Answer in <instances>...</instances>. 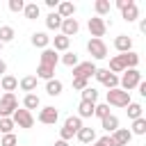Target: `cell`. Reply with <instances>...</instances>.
I'll use <instances>...</instances> for the list:
<instances>
[{
    "mask_svg": "<svg viewBox=\"0 0 146 146\" xmlns=\"http://www.w3.org/2000/svg\"><path fill=\"white\" fill-rule=\"evenodd\" d=\"M57 14H59L62 18H73V14H75V5L68 2V0H64V2L57 5Z\"/></svg>",
    "mask_w": 146,
    "mask_h": 146,
    "instance_id": "d6986e66",
    "label": "cell"
},
{
    "mask_svg": "<svg viewBox=\"0 0 146 146\" xmlns=\"http://www.w3.org/2000/svg\"><path fill=\"white\" fill-rule=\"evenodd\" d=\"M82 100L96 103V100H98V91H96L94 87H87V89H82Z\"/></svg>",
    "mask_w": 146,
    "mask_h": 146,
    "instance_id": "8d00e7d4",
    "label": "cell"
},
{
    "mask_svg": "<svg viewBox=\"0 0 146 146\" xmlns=\"http://www.w3.org/2000/svg\"><path fill=\"white\" fill-rule=\"evenodd\" d=\"M87 50H89V55L94 59H105L107 57V46H105L103 39H89L87 41Z\"/></svg>",
    "mask_w": 146,
    "mask_h": 146,
    "instance_id": "5b68a950",
    "label": "cell"
},
{
    "mask_svg": "<svg viewBox=\"0 0 146 146\" xmlns=\"http://www.w3.org/2000/svg\"><path fill=\"white\" fill-rule=\"evenodd\" d=\"M141 110H144V107H141L139 103H130V105H128V119H132V121L139 119V116H141Z\"/></svg>",
    "mask_w": 146,
    "mask_h": 146,
    "instance_id": "e575fe53",
    "label": "cell"
},
{
    "mask_svg": "<svg viewBox=\"0 0 146 146\" xmlns=\"http://www.w3.org/2000/svg\"><path fill=\"white\" fill-rule=\"evenodd\" d=\"M62 89H64V84H62L59 80H55V78L46 82V94H48V96H59Z\"/></svg>",
    "mask_w": 146,
    "mask_h": 146,
    "instance_id": "484cf974",
    "label": "cell"
},
{
    "mask_svg": "<svg viewBox=\"0 0 146 146\" xmlns=\"http://www.w3.org/2000/svg\"><path fill=\"white\" fill-rule=\"evenodd\" d=\"M23 9H25V2H23V0H9V11L18 14V11H23Z\"/></svg>",
    "mask_w": 146,
    "mask_h": 146,
    "instance_id": "ab89813d",
    "label": "cell"
},
{
    "mask_svg": "<svg viewBox=\"0 0 146 146\" xmlns=\"http://www.w3.org/2000/svg\"><path fill=\"white\" fill-rule=\"evenodd\" d=\"M139 30L146 34V18H141V23H139Z\"/></svg>",
    "mask_w": 146,
    "mask_h": 146,
    "instance_id": "bcb514c9",
    "label": "cell"
},
{
    "mask_svg": "<svg viewBox=\"0 0 146 146\" xmlns=\"http://www.w3.org/2000/svg\"><path fill=\"white\" fill-rule=\"evenodd\" d=\"M87 87H89V80H84V78H73V89L82 91V89H87Z\"/></svg>",
    "mask_w": 146,
    "mask_h": 146,
    "instance_id": "60d3db41",
    "label": "cell"
},
{
    "mask_svg": "<svg viewBox=\"0 0 146 146\" xmlns=\"http://www.w3.org/2000/svg\"><path fill=\"white\" fill-rule=\"evenodd\" d=\"M46 5H48L50 9H57V5H59V0H46Z\"/></svg>",
    "mask_w": 146,
    "mask_h": 146,
    "instance_id": "7bdbcfd3",
    "label": "cell"
},
{
    "mask_svg": "<svg viewBox=\"0 0 146 146\" xmlns=\"http://www.w3.org/2000/svg\"><path fill=\"white\" fill-rule=\"evenodd\" d=\"M14 121L7 116V119H0V135H9V132H14Z\"/></svg>",
    "mask_w": 146,
    "mask_h": 146,
    "instance_id": "d590c367",
    "label": "cell"
},
{
    "mask_svg": "<svg viewBox=\"0 0 146 146\" xmlns=\"http://www.w3.org/2000/svg\"><path fill=\"white\" fill-rule=\"evenodd\" d=\"M114 48L123 55V52H130L132 50V39L128 36V34H119L116 39H114Z\"/></svg>",
    "mask_w": 146,
    "mask_h": 146,
    "instance_id": "9a60e30c",
    "label": "cell"
},
{
    "mask_svg": "<svg viewBox=\"0 0 146 146\" xmlns=\"http://www.w3.org/2000/svg\"><path fill=\"white\" fill-rule=\"evenodd\" d=\"M121 16H123V21H128V23L137 21V18H139V7H137V2H135V0H130V2L121 9Z\"/></svg>",
    "mask_w": 146,
    "mask_h": 146,
    "instance_id": "7c38bea8",
    "label": "cell"
},
{
    "mask_svg": "<svg viewBox=\"0 0 146 146\" xmlns=\"http://www.w3.org/2000/svg\"><path fill=\"white\" fill-rule=\"evenodd\" d=\"M107 71H110V73H114V75H116V73H123V71H125V66H123V62H121V57H119V55L110 59V68H107Z\"/></svg>",
    "mask_w": 146,
    "mask_h": 146,
    "instance_id": "d6a6232c",
    "label": "cell"
},
{
    "mask_svg": "<svg viewBox=\"0 0 146 146\" xmlns=\"http://www.w3.org/2000/svg\"><path fill=\"white\" fill-rule=\"evenodd\" d=\"M0 146H18L16 135H14V132H9V135H0Z\"/></svg>",
    "mask_w": 146,
    "mask_h": 146,
    "instance_id": "74e56055",
    "label": "cell"
},
{
    "mask_svg": "<svg viewBox=\"0 0 146 146\" xmlns=\"http://www.w3.org/2000/svg\"><path fill=\"white\" fill-rule=\"evenodd\" d=\"M100 123H103V128H105L107 132H114V130H119V119H116L114 114H107V116H103V119H100Z\"/></svg>",
    "mask_w": 146,
    "mask_h": 146,
    "instance_id": "4316f807",
    "label": "cell"
},
{
    "mask_svg": "<svg viewBox=\"0 0 146 146\" xmlns=\"http://www.w3.org/2000/svg\"><path fill=\"white\" fill-rule=\"evenodd\" d=\"M119 82H121V87H119V89H123V91H128V94H130V91L141 82V73H139V68H125Z\"/></svg>",
    "mask_w": 146,
    "mask_h": 146,
    "instance_id": "6da1fadb",
    "label": "cell"
},
{
    "mask_svg": "<svg viewBox=\"0 0 146 146\" xmlns=\"http://www.w3.org/2000/svg\"><path fill=\"white\" fill-rule=\"evenodd\" d=\"M57 119H59V112L55 110V107H41V112H39V123H46V125H55L57 123Z\"/></svg>",
    "mask_w": 146,
    "mask_h": 146,
    "instance_id": "8fae6325",
    "label": "cell"
},
{
    "mask_svg": "<svg viewBox=\"0 0 146 146\" xmlns=\"http://www.w3.org/2000/svg\"><path fill=\"white\" fill-rule=\"evenodd\" d=\"M89 32H91V39H100L105 32H107V23L103 21V18H98V16H94V18H89Z\"/></svg>",
    "mask_w": 146,
    "mask_h": 146,
    "instance_id": "9c48e42d",
    "label": "cell"
},
{
    "mask_svg": "<svg viewBox=\"0 0 146 146\" xmlns=\"http://www.w3.org/2000/svg\"><path fill=\"white\" fill-rule=\"evenodd\" d=\"M94 78L100 82V84H105L107 89H116L119 87V75H114V73H110L107 68H96V73H94Z\"/></svg>",
    "mask_w": 146,
    "mask_h": 146,
    "instance_id": "8992f818",
    "label": "cell"
},
{
    "mask_svg": "<svg viewBox=\"0 0 146 146\" xmlns=\"http://www.w3.org/2000/svg\"><path fill=\"white\" fill-rule=\"evenodd\" d=\"M18 87V80L14 78V75H9V73H5L2 78H0V89L5 91V94H14V89Z\"/></svg>",
    "mask_w": 146,
    "mask_h": 146,
    "instance_id": "2e32d148",
    "label": "cell"
},
{
    "mask_svg": "<svg viewBox=\"0 0 146 146\" xmlns=\"http://www.w3.org/2000/svg\"><path fill=\"white\" fill-rule=\"evenodd\" d=\"M11 121H14V125L25 128V130H30V128L34 125V116H32V112H27V110H16V112L11 114Z\"/></svg>",
    "mask_w": 146,
    "mask_h": 146,
    "instance_id": "52a82bcc",
    "label": "cell"
},
{
    "mask_svg": "<svg viewBox=\"0 0 146 146\" xmlns=\"http://www.w3.org/2000/svg\"><path fill=\"white\" fill-rule=\"evenodd\" d=\"M94 9H96V16H98V18H103L105 14H110V9H112V5H110V0H96V5H94Z\"/></svg>",
    "mask_w": 146,
    "mask_h": 146,
    "instance_id": "f546056e",
    "label": "cell"
},
{
    "mask_svg": "<svg viewBox=\"0 0 146 146\" xmlns=\"http://www.w3.org/2000/svg\"><path fill=\"white\" fill-rule=\"evenodd\" d=\"M23 14H25V18L34 21V18H39L41 9H39V5H36V2H25V9H23Z\"/></svg>",
    "mask_w": 146,
    "mask_h": 146,
    "instance_id": "83f0119b",
    "label": "cell"
},
{
    "mask_svg": "<svg viewBox=\"0 0 146 146\" xmlns=\"http://www.w3.org/2000/svg\"><path fill=\"white\" fill-rule=\"evenodd\" d=\"M128 2H130V0H116V7H119V9H123Z\"/></svg>",
    "mask_w": 146,
    "mask_h": 146,
    "instance_id": "f6af8a7d",
    "label": "cell"
},
{
    "mask_svg": "<svg viewBox=\"0 0 146 146\" xmlns=\"http://www.w3.org/2000/svg\"><path fill=\"white\" fill-rule=\"evenodd\" d=\"M107 114H110V105H107V103H100V105L94 107V116L103 119V116H107Z\"/></svg>",
    "mask_w": 146,
    "mask_h": 146,
    "instance_id": "f35d334b",
    "label": "cell"
},
{
    "mask_svg": "<svg viewBox=\"0 0 146 146\" xmlns=\"http://www.w3.org/2000/svg\"><path fill=\"white\" fill-rule=\"evenodd\" d=\"M52 75H55V68H50V66H43V64H39L36 66V80L41 78V80H52Z\"/></svg>",
    "mask_w": 146,
    "mask_h": 146,
    "instance_id": "4dcf8cb0",
    "label": "cell"
},
{
    "mask_svg": "<svg viewBox=\"0 0 146 146\" xmlns=\"http://www.w3.org/2000/svg\"><path fill=\"white\" fill-rule=\"evenodd\" d=\"M39 105H41V100H39L36 94H25V98H23V110L32 112V110H36Z\"/></svg>",
    "mask_w": 146,
    "mask_h": 146,
    "instance_id": "d4e9b609",
    "label": "cell"
},
{
    "mask_svg": "<svg viewBox=\"0 0 146 146\" xmlns=\"http://www.w3.org/2000/svg\"><path fill=\"white\" fill-rule=\"evenodd\" d=\"M18 87H21L23 91H27V94H32V91L36 89V75H25V78H21V82H18Z\"/></svg>",
    "mask_w": 146,
    "mask_h": 146,
    "instance_id": "cb8c5ba5",
    "label": "cell"
},
{
    "mask_svg": "<svg viewBox=\"0 0 146 146\" xmlns=\"http://www.w3.org/2000/svg\"><path fill=\"white\" fill-rule=\"evenodd\" d=\"M14 36H16V32H14V27H11V25H0V43H2V46H5V43H9Z\"/></svg>",
    "mask_w": 146,
    "mask_h": 146,
    "instance_id": "f1b7e54d",
    "label": "cell"
},
{
    "mask_svg": "<svg viewBox=\"0 0 146 146\" xmlns=\"http://www.w3.org/2000/svg\"><path fill=\"white\" fill-rule=\"evenodd\" d=\"M18 110V100L14 94H2L0 96V119H11V114Z\"/></svg>",
    "mask_w": 146,
    "mask_h": 146,
    "instance_id": "277c9868",
    "label": "cell"
},
{
    "mask_svg": "<svg viewBox=\"0 0 146 146\" xmlns=\"http://www.w3.org/2000/svg\"><path fill=\"white\" fill-rule=\"evenodd\" d=\"M62 64H64V66H71V68H73L75 64H80V59H78V55H75V52L66 50V52L62 55Z\"/></svg>",
    "mask_w": 146,
    "mask_h": 146,
    "instance_id": "836d02e7",
    "label": "cell"
},
{
    "mask_svg": "<svg viewBox=\"0 0 146 146\" xmlns=\"http://www.w3.org/2000/svg\"><path fill=\"white\" fill-rule=\"evenodd\" d=\"M94 146H112V139H110V135H107V137H100V139H96V141H94Z\"/></svg>",
    "mask_w": 146,
    "mask_h": 146,
    "instance_id": "b9f144b4",
    "label": "cell"
},
{
    "mask_svg": "<svg viewBox=\"0 0 146 146\" xmlns=\"http://www.w3.org/2000/svg\"><path fill=\"white\" fill-rule=\"evenodd\" d=\"M0 52H2V43H0Z\"/></svg>",
    "mask_w": 146,
    "mask_h": 146,
    "instance_id": "c3c4849f",
    "label": "cell"
},
{
    "mask_svg": "<svg viewBox=\"0 0 146 146\" xmlns=\"http://www.w3.org/2000/svg\"><path fill=\"white\" fill-rule=\"evenodd\" d=\"M80 128H82V119H80V116H68V119L64 121V128L59 130V139H64V141L73 139V135H78Z\"/></svg>",
    "mask_w": 146,
    "mask_h": 146,
    "instance_id": "7a4b0ae2",
    "label": "cell"
},
{
    "mask_svg": "<svg viewBox=\"0 0 146 146\" xmlns=\"http://www.w3.org/2000/svg\"><path fill=\"white\" fill-rule=\"evenodd\" d=\"M94 107H96V103H89V100H80V105H78V116H80V119L94 116Z\"/></svg>",
    "mask_w": 146,
    "mask_h": 146,
    "instance_id": "7402d4cb",
    "label": "cell"
},
{
    "mask_svg": "<svg viewBox=\"0 0 146 146\" xmlns=\"http://www.w3.org/2000/svg\"><path fill=\"white\" fill-rule=\"evenodd\" d=\"M132 100H130V94L123 91V89H110L107 91V105H114V107H128Z\"/></svg>",
    "mask_w": 146,
    "mask_h": 146,
    "instance_id": "3957f363",
    "label": "cell"
},
{
    "mask_svg": "<svg viewBox=\"0 0 146 146\" xmlns=\"http://www.w3.org/2000/svg\"><path fill=\"white\" fill-rule=\"evenodd\" d=\"M55 146H68V141H64V139H57V141H55Z\"/></svg>",
    "mask_w": 146,
    "mask_h": 146,
    "instance_id": "7dc6e473",
    "label": "cell"
},
{
    "mask_svg": "<svg viewBox=\"0 0 146 146\" xmlns=\"http://www.w3.org/2000/svg\"><path fill=\"white\" fill-rule=\"evenodd\" d=\"M110 139H112V146H128L130 139H132V132L128 128H119L110 135Z\"/></svg>",
    "mask_w": 146,
    "mask_h": 146,
    "instance_id": "30bf717a",
    "label": "cell"
},
{
    "mask_svg": "<svg viewBox=\"0 0 146 146\" xmlns=\"http://www.w3.org/2000/svg\"><path fill=\"white\" fill-rule=\"evenodd\" d=\"M68 46H71V39L64 36V34H57V36L52 39V50H55V52H66Z\"/></svg>",
    "mask_w": 146,
    "mask_h": 146,
    "instance_id": "e0dca14e",
    "label": "cell"
},
{
    "mask_svg": "<svg viewBox=\"0 0 146 146\" xmlns=\"http://www.w3.org/2000/svg\"><path fill=\"white\" fill-rule=\"evenodd\" d=\"M96 64L89 59V62H80V64H75L73 66V78H84V80H89L94 73H96Z\"/></svg>",
    "mask_w": 146,
    "mask_h": 146,
    "instance_id": "ba28073f",
    "label": "cell"
},
{
    "mask_svg": "<svg viewBox=\"0 0 146 146\" xmlns=\"http://www.w3.org/2000/svg\"><path fill=\"white\" fill-rule=\"evenodd\" d=\"M57 62H59V55H57L52 48H43V50H41V64H43V66L55 68V66H57Z\"/></svg>",
    "mask_w": 146,
    "mask_h": 146,
    "instance_id": "5bb4252c",
    "label": "cell"
},
{
    "mask_svg": "<svg viewBox=\"0 0 146 146\" xmlns=\"http://www.w3.org/2000/svg\"><path fill=\"white\" fill-rule=\"evenodd\" d=\"M7 73V64H5V59H0V78Z\"/></svg>",
    "mask_w": 146,
    "mask_h": 146,
    "instance_id": "ee69618b",
    "label": "cell"
},
{
    "mask_svg": "<svg viewBox=\"0 0 146 146\" xmlns=\"http://www.w3.org/2000/svg\"><path fill=\"white\" fill-rule=\"evenodd\" d=\"M119 57H121V62H123V66H125V68H137V64H139V55H137L135 50L123 52V55H119Z\"/></svg>",
    "mask_w": 146,
    "mask_h": 146,
    "instance_id": "44dd1931",
    "label": "cell"
},
{
    "mask_svg": "<svg viewBox=\"0 0 146 146\" xmlns=\"http://www.w3.org/2000/svg\"><path fill=\"white\" fill-rule=\"evenodd\" d=\"M59 30H62V34H64V36H68V39H71L73 34H78V30H80V23H78V18H64Z\"/></svg>",
    "mask_w": 146,
    "mask_h": 146,
    "instance_id": "4fadbf2b",
    "label": "cell"
},
{
    "mask_svg": "<svg viewBox=\"0 0 146 146\" xmlns=\"http://www.w3.org/2000/svg\"><path fill=\"white\" fill-rule=\"evenodd\" d=\"M30 41H32V46H34V48H41V50H43V48H48V43H50V36H48L46 32H34Z\"/></svg>",
    "mask_w": 146,
    "mask_h": 146,
    "instance_id": "ffe728a7",
    "label": "cell"
},
{
    "mask_svg": "<svg viewBox=\"0 0 146 146\" xmlns=\"http://www.w3.org/2000/svg\"><path fill=\"white\" fill-rule=\"evenodd\" d=\"M130 132H132V135H146V119H144V116L135 119V121H132Z\"/></svg>",
    "mask_w": 146,
    "mask_h": 146,
    "instance_id": "1f68e13d",
    "label": "cell"
},
{
    "mask_svg": "<svg viewBox=\"0 0 146 146\" xmlns=\"http://www.w3.org/2000/svg\"><path fill=\"white\" fill-rule=\"evenodd\" d=\"M78 139H80V144H94V141H96V130L82 125V128L78 130Z\"/></svg>",
    "mask_w": 146,
    "mask_h": 146,
    "instance_id": "ac0fdd59",
    "label": "cell"
},
{
    "mask_svg": "<svg viewBox=\"0 0 146 146\" xmlns=\"http://www.w3.org/2000/svg\"><path fill=\"white\" fill-rule=\"evenodd\" d=\"M62 21H64V18H62L57 11H50V14L46 16V27H48V30H59V27H62Z\"/></svg>",
    "mask_w": 146,
    "mask_h": 146,
    "instance_id": "603a6c76",
    "label": "cell"
}]
</instances>
